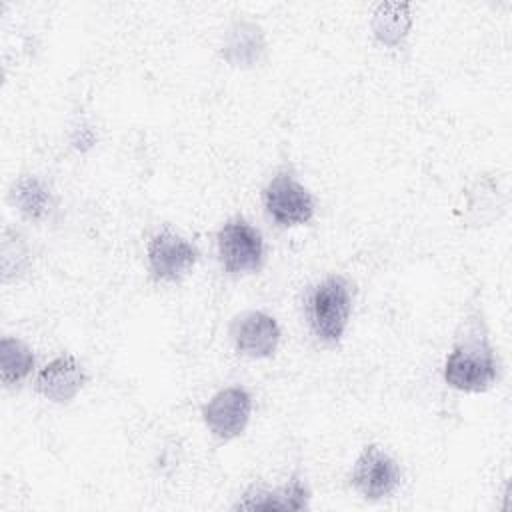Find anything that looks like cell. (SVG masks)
Wrapping results in <instances>:
<instances>
[{"label": "cell", "mask_w": 512, "mask_h": 512, "mask_svg": "<svg viewBox=\"0 0 512 512\" xmlns=\"http://www.w3.org/2000/svg\"><path fill=\"white\" fill-rule=\"evenodd\" d=\"M500 374V362L488 338L480 312L462 318L452 350L444 360V380L458 392L478 394L492 388Z\"/></svg>", "instance_id": "cell-1"}, {"label": "cell", "mask_w": 512, "mask_h": 512, "mask_svg": "<svg viewBox=\"0 0 512 512\" xmlns=\"http://www.w3.org/2000/svg\"><path fill=\"white\" fill-rule=\"evenodd\" d=\"M352 302V284L340 274H330L310 288L304 308L316 340L326 346H336L342 340L352 314Z\"/></svg>", "instance_id": "cell-2"}, {"label": "cell", "mask_w": 512, "mask_h": 512, "mask_svg": "<svg viewBox=\"0 0 512 512\" xmlns=\"http://www.w3.org/2000/svg\"><path fill=\"white\" fill-rule=\"evenodd\" d=\"M262 204L268 220L278 228H294L312 220L316 204L312 192L292 170L276 172L262 190Z\"/></svg>", "instance_id": "cell-3"}, {"label": "cell", "mask_w": 512, "mask_h": 512, "mask_svg": "<svg viewBox=\"0 0 512 512\" xmlns=\"http://www.w3.org/2000/svg\"><path fill=\"white\" fill-rule=\"evenodd\" d=\"M218 262L226 274L246 276L260 270L264 262V238L246 218L234 216L216 234Z\"/></svg>", "instance_id": "cell-4"}, {"label": "cell", "mask_w": 512, "mask_h": 512, "mask_svg": "<svg viewBox=\"0 0 512 512\" xmlns=\"http://www.w3.org/2000/svg\"><path fill=\"white\" fill-rule=\"evenodd\" d=\"M350 484L364 500L390 498L402 486V470L380 444H368L352 466Z\"/></svg>", "instance_id": "cell-5"}, {"label": "cell", "mask_w": 512, "mask_h": 512, "mask_svg": "<svg viewBox=\"0 0 512 512\" xmlns=\"http://www.w3.org/2000/svg\"><path fill=\"white\" fill-rule=\"evenodd\" d=\"M146 260L154 280L180 282L196 266L198 248L188 238L166 226L148 240Z\"/></svg>", "instance_id": "cell-6"}, {"label": "cell", "mask_w": 512, "mask_h": 512, "mask_svg": "<svg viewBox=\"0 0 512 512\" xmlns=\"http://www.w3.org/2000/svg\"><path fill=\"white\" fill-rule=\"evenodd\" d=\"M252 414V396L244 386L220 388L202 406V420L208 432L222 440H234L244 434Z\"/></svg>", "instance_id": "cell-7"}, {"label": "cell", "mask_w": 512, "mask_h": 512, "mask_svg": "<svg viewBox=\"0 0 512 512\" xmlns=\"http://www.w3.org/2000/svg\"><path fill=\"white\" fill-rule=\"evenodd\" d=\"M230 340L246 358H270L280 342V326L268 312L244 310L230 322Z\"/></svg>", "instance_id": "cell-8"}, {"label": "cell", "mask_w": 512, "mask_h": 512, "mask_svg": "<svg viewBox=\"0 0 512 512\" xmlns=\"http://www.w3.org/2000/svg\"><path fill=\"white\" fill-rule=\"evenodd\" d=\"M84 382L86 372L82 364L70 354H60L54 360H50L44 368H40V372L34 378V388L40 396H44L50 402L68 404L84 388Z\"/></svg>", "instance_id": "cell-9"}, {"label": "cell", "mask_w": 512, "mask_h": 512, "mask_svg": "<svg viewBox=\"0 0 512 512\" xmlns=\"http://www.w3.org/2000/svg\"><path fill=\"white\" fill-rule=\"evenodd\" d=\"M266 34L254 20H234L222 38L220 56L234 68H252L264 60Z\"/></svg>", "instance_id": "cell-10"}, {"label": "cell", "mask_w": 512, "mask_h": 512, "mask_svg": "<svg viewBox=\"0 0 512 512\" xmlns=\"http://www.w3.org/2000/svg\"><path fill=\"white\" fill-rule=\"evenodd\" d=\"M310 506V490L298 478H290L286 484L276 488L250 486L242 498L232 506L234 510H306Z\"/></svg>", "instance_id": "cell-11"}, {"label": "cell", "mask_w": 512, "mask_h": 512, "mask_svg": "<svg viewBox=\"0 0 512 512\" xmlns=\"http://www.w3.org/2000/svg\"><path fill=\"white\" fill-rule=\"evenodd\" d=\"M412 26V4L408 2H382L376 6L370 28L374 38L388 48L400 46Z\"/></svg>", "instance_id": "cell-12"}, {"label": "cell", "mask_w": 512, "mask_h": 512, "mask_svg": "<svg viewBox=\"0 0 512 512\" xmlns=\"http://www.w3.org/2000/svg\"><path fill=\"white\" fill-rule=\"evenodd\" d=\"M10 202L26 220L38 222L48 216V212L52 210L54 198H52V190L44 180L32 174H24L18 180H14L10 188Z\"/></svg>", "instance_id": "cell-13"}, {"label": "cell", "mask_w": 512, "mask_h": 512, "mask_svg": "<svg viewBox=\"0 0 512 512\" xmlns=\"http://www.w3.org/2000/svg\"><path fill=\"white\" fill-rule=\"evenodd\" d=\"M34 368V354L28 344L16 336L0 340V380L6 388L24 382Z\"/></svg>", "instance_id": "cell-14"}]
</instances>
